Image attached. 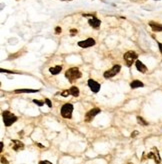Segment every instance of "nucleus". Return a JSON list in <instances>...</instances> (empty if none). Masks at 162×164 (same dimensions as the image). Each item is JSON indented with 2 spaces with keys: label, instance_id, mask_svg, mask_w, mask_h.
I'll return each instance as SVG.
<instances>
[{
  "label": "nucleus",
  "instance_id": "f257e3e1",
  "mask_svg": "<svg viewBox=\"0 0 162 164\" xmlns=\"http://www.w3.org/2000/svg\"><path fill=\"white\" fill-rule=\"evenodd\" d=\"M82 76V73L79 71L77 67H72L66 70L65 72V77L69 80V82H74L75 80L79 79Z\"/></svg>",
  "mask_w": 162,
  "mask_h": 164
},
{
  "label": "nucleus",
  "instance_id": "f03ea898",
  "mask_svg": "<svg viewBox=\"0 0 162 164\" xmlns=\"http://www.w3.org/2000/svg\"><path fill=\"white\" fill-rule=\"evenodd\" d=\"M2 117H3V122H4V125L6 127H9L11 126L13 123H15L16 121L18 120V117L15 116L13 113H11L10 111L8 110H5L2 112Z\"/></svg>",
  "mask_w": 162,
  "mask_h": 164
},
{
  "label": "nucleus",
  "instance_id": "7ed1b4c3",
  "mask_svg": "<svg viewBox=\"0 0 162 164\" xmlns=\"http://www.w3.org/2000/svg\"><path fill=\"white\" fill-rule=\"evenodd\" d=\"M137 58H138L137 53H136V52H134V51H132V50L125 52L124 55H123V59H124V62H125V64L127 65V67H130V66H132V64L134 63V62H136Z\"/></svg>",
  "mask_w": 162,
  "mask_h": 164
},
{
  "label": "nucleus",
  "instance_id": "20e7f679",
  "mask_svg": "<svg viewBox=\"0 0 162 164\" xmlns=\"http://www.w3.org/2000/svg\"><path fill=\"white\" fill-rule=\"evenodd\" d=\"M61 116L65 119H70L72 117V113H73V105L71 103H65L63 106L61 107Z\"/></svg>",
  "mask_w": 162,
  "mask_h": 164
},
{
  "label": "nucleus",
  "instance_id": "39448f33",
  "mask_svg": "<svg viewBox=\"0 0 162 164\" xmlns=\"http://www.w3.org/2000/svg\"><path fill=\"white\" fill-rule=\"evenodd\" d=\"M120 70H121V66L119 65V64H115V65L112 66V68H110L109 70L105 71L103 76H104V78H106V79H109V78H112L114 77L115 75H117V74L120 72Z\"/></svg>",
  "mask_w": 162,
  "mask_h": 164
},
{
  "label": "nucleus",
  "instance_id": "423d86ee",
  "mask_svg": "<svg viewBox=\"0 0 162 164\" xmlns=\"http://www.w3.org/2000/svg\"><path fill=\"white\" fill-rule=\"evenodd\" d=\"M147 158H148V159H153L156 164H160L161 163V157H160V155H159V151H158V149H157L156 147H153V148L151 149L150 152L147 154Z\"/></svg>",
  "mask_w": 162,
  "mask_h": 164
},
{
  "label": "nucleus",
  "instance_id": "0eeeda50",
  "mask_svg": "<svg viewBox=\"0 0 162 164\" xmlns=\"http://www.w3.org/2000/svg\"><path fill=\"white\" fill-rule=\"evenodd\" d=\"M100 112H101V110L98 108V107H94V108H92L91 110H89L88 112L85 114V117H84L85 122H88V123L91 122V121L93 120V118H94L97 114H99Z\"/></svg>",
  "mask_w": 162,
  "mask_h": 164
},
{
  "label": "nucleus",
  "instance_id": "6e6552de",
  "mask_svg": "<svg viewBox=\"0 0 162 164\" xmlns=\"http://www.w3.org/2000/svg\"><path fill=\"white\" fill-rule=\"evenodd\" d=\"M10 146H11V148L13 149L14 151H16V152H19V151L23 150V149L25 148L23 142H21L20 140H16V139L11 140V142H10Z\"/></svg>",
  "mask_w": 162,
  "mask_h": 164
},
{
  "label": "nucleus",
  "instance_id": "1a4fd4ad",
  "mask_svg": "<svg viewBox=\"0 0 162 164\" xmlns=\"http://www.w3.org/2000/svg\"><path fill=\"white\" fill-rule=\"evenodd\" d=\"M96 44V41H95L93 38H87L85 40H82V41L78 42V46L81 48H88V47H92Z\"/></svg>",
  "mask_w": 162,
  "mask_h": 164
},
{
  "label": "nucleus",
  "instance_id": "9d476101",
  "mask_svg": "<svg viewBox=\"0 0 162 164\" xmlns=\"http://www.w3.org/2000/svg\"><path fill=\"white\" fill-rule=\"evenodd\" d=\"M88 86L90 88V90L92 91L93 93H98L99 90H100V84H99L97 81L93 79H89L88 80Z\"/></svg>",
  "mask_w": 162,
  "mask_h": 164
},
{
  "label": "nucleus",
  "instance_id": "9b49d317",
  "mask_svg": "<svg viewBox=\"0 0 162 164\" xmlns=\"http://www.w3.org/2000/svg\"><path fill=\"white\" fill-rule=\"evenodd\" d=\"M88 24L91 26L92 28H94V29H98L99 27H100V24H101V21L98 19V18L96 17H92L91 19L88 20Z\"/></svg>",
  "mask_w": 162,
  "mask_h": 164
},
{
  "label": "nucleus",
  "instance_id": "f8f14e48",
  "mask_svg": "<svg viewBox=\"0 0 162 164\" xmlns=\"http://www.w3.org/2000/svg\"><path fill=\"white\" fill-rule=\"evenodd\" d=\"M135 66H136V69L138 70L139 72H141V73H146L147 72V67L145 66L144 63H142V62L140 61V60H136Z\"/></svg>",
  "mask_w": 162,
  "mask_h": 164
},
{
  "label": "nucleus",
  "instance_id": "ddd939ff",
  "mask_svg": "<svg viewBox=\"0 0 162 164\" xmlns=\"http://www.w3.org/2000/svg\"><path fill=\"white\" fill-rule=\"evenodd\" d=\"M148 24L151 27V29H152L154 32H161L162 31V24L157 23V22H155V21H150Z\"/></svg>",
  "mask_w": 162,
  "mask_h": 164
},
{
  "label": "nucleus",
  "instance_id": "4468645a",
  "mask_svg": "<svg viewBox=\"0 0 162 164\" xmlns=\"http://www.w3.org/2000/svg\"><path fill=\"white\" fill-rule=\"evenodd\" d=\"M62 70V65H56V66H53V67H50L49 68V72L53 75H57L61 72Z\"/></svg>",
  "mask_w": 162,
  "mask_h": 164
},
{
  "label": "nucleus",
  "instance_id": "2eb2a0df",
  "mask_svg": "<svg viewBox=\"0 0 162 164\" xmlns=\"http://www.w3.org/2000/svg\"><path fill=\"white\" fill-rule=\"evenodd\" d=\"M143 86H144V84H143V82L140 81V80H133V81H131L130 83V87L132 89L140 88V87H143Z\"/></svg>",
  "mask_w": 162,
  "mask_h": 164
},
{
  "label": "nucleus",
  "instance_id": "dca6fc26",
  "mask_svg": "<svg viewBox=\"0 0 162 164\" xmlns=\"http://www.w3.org/2000/svg\"><path fill=\"white\" fill-rule=\"evenodd\" d=\"M39 89H16L15 93H36L39 92Z\"/></svg>",
  "mask_w": 162,
  "mask_h": 164
},
{
  "label": "nucleus",
  "instance_id": "f3484780",
  "mask_svg": "<svg viewBox=\"0 0 162 164\" xmlns=\"http://www.w3.org/2000/svg\"><path fill=\"white\" fill-rule=\"evenodd\" d=\"M68 91H69V95H72L74 97L79 96V89H78V87L72 86L70 89H68Z\"/></svg>",
  "mask_w": 162,
  "mask_h": 164
},
{
  "label": "nucleus",
  "instance_id": "a211bd4d",
  "mask_svg": "<svg viewBox=\"0 0 162 164\" xmlns=\"http://www.w3.org/2000/svg\"><path fill=\"white\" fill-rule=\"evenodd\" d=\"M137 122H138V124L143 125V126H147V125L149 124V123L147 122L144 118H142L141 116H137Z\"/></svg>",
  "mask_w": 162,
  "mask_h": 164
},
{
  "label": "nucleus",
  "instance_id": "6ab92c4d",
  "mask_svg": "<svg viewBox=\"0 0 162 164\" xmlns=\"http://www.w3.org/2000/svg\"><path fill=\"white\" fill-rule=\"evenodd\" d=\"M33 102L35 103V104H37L39 107H41V106H43V105H44V103H45V101H41V100H37V99H34V100H33Z\"/></svg>",
  "mask_w": 162,
  "mask_h": 164
},
{
  "label": "nucleus",
  "instance_id": "aec40b11",
  "mask_svg": "<svg viewBox=\"0 0 162 164\" xmlns=\"http://www.w3.org/2000/svg\"><path fill=\"white\" fill-rule=\"evenodd\" d=\"M45 103L46 104H47V106L49 107V108H51L52 107V102H51V100H50V99H48V98H45Z\"/></svg>",
  "mask_w": 162,
  "mask_h": 164
},
{
  "label": "nucleus",
  "instance_id": "412c9836",
  "mask_svg": "<svg viewBox=\"0 0 162 164\" xmlns=\"http://www.w3.org/2000/svg\"><path fill=\"white\" fill-rule=\"evenodd\" d=\"M62 32V29L60 26H56L55 27V34H60Z\"/></svg>",
  "mask_w": 162,
  "mask_h": 164
},
{
  "label": "nucleus",
  "instance_id": "4be33fe9",
  "mask_svg": "<svg viewBox=\"0 0 162 164\" xmlns=\"http://www.w3.org/2000/svg\"><path fill=\"white\" fill-rule=\"evenodd\" d=\"M1 163H2V164H9V162H8V160L5 158V157L3 156V155H2V156H1Z\"/></svg>",
  "mask_w": 162,
  "mask_h": 164
},
{
  "label": "nucleus",
  "instance_id": "5701e85b",
  "mask_svg": "<svg viewBox=\"0 0 162 164\" xmlns=\"http://www.w3.org/2000/svg\"><path fill=\"white\" fill-rule=\"evenodd\" d=\"M60 94H61V96L66 97V96H68V95H69V91H68V89H67V90H64L63 92H61Z\"/></svg>",
  "mask_w": 162,
  "mask_h": 164
},
{
  "label": "nucleus",
  "instance_id": "b1692460",
  "mask_svg": "<svg viewBox=\"0 0 162 164\" xmlns=\"http://www.w3.org/2000/svg\"><path fill=\"white\" fill-rule=\"evenodd\" d=\"M77 30H76V29H71V30H70V33H71V36H75L76 35V34H77Z\"/></svg>",
  "mask_w": 162,
  "mask_h": 164
},
{
  "label": "nucleus",
  "instance_id": "393cba45",
  "mask_svg": "<svg viewBox=\"0 0 162 164\" xmlns=\"http://www.w3.org/2000/svg\"><path fill=\"white\" fill-rule=\"evenodd\" d=\"M39 164H53V163L50 162V161H48V160H41V161H39Z\"/></svg>",
  "mask_w": 162,
  "mask_h": 164
},
{
  "label": "nucleus",
  "instance_id": "a878e982",
  "mask_svg": "<svg viewBox=\"0 0 162 164\" xmlns=\"http://www.w3.org/2000/svg\"><path fill=\"white\" fill-rule=\"evenodd\" d=\"M158 47H159V50H160V52H161V54H162V43H160V42H158Z\"/></svg>",
  "mask_w": 162,
  "mask_h": 164
},
{
  "label": "nucleus",
  "instance_id": "bb28decb",
  "mask_svg": "<svg viewBox=\"0 0 162 164\" xmlns=\"http://www.w3.org/2000/svg\"><path fill=\"white\" fill-rule=\"evenodd\" d=\"M137 134H138V132H137V131H134V132H133L132 134H131V137H133V138H134V137L136 136Z\"/></svg>",
  "mask_w": 162,
  "mask_h": 164
},
{
  "label": "nucleus",
  "instance_id": "cd10ccee",
  "mask_svg": "<svg viewBox=\"0 0 162 164\" xmlns=\"http://www.w3.org/2000/svg\"><path fill=\"white\" fill-rule=\"evenodd\" d=\"M36 145H37V146L39 147V148H44V146L41 144V143H36Z\"/></svg>",
  "mask_w": 162,
  "mask_h": 164
},
{
  "label": "nucleus",
  "instance_id": "c85d7f7f",
  "mask_svg": "<svg viewBox=\"0 0 162 164\" xmlns=\"http://www.w3.org/2000/svg\"><path fill=\"white\" fill-rule=\"evenodd\" d=\"M0 145H1V152L3 151V142L1 141V143H0Z\"/></svg>",
  "mask_w": 162,
  "mask_h": 164
},
{
  "label": "nucleus",
  "instance_id": "c756f323",
  "mask_svg": "<svg viewBox=\"0 0 162 164\" xmlns=\"http://www.w3.org/2000/svg\"><path fill=\"white\" fill-rule=\"evenodd\" d=\"M62 1H71V0H62Z\"/></svg>",
  "mask_w": 162,
  "mask_h": 164
}]
</instances>
